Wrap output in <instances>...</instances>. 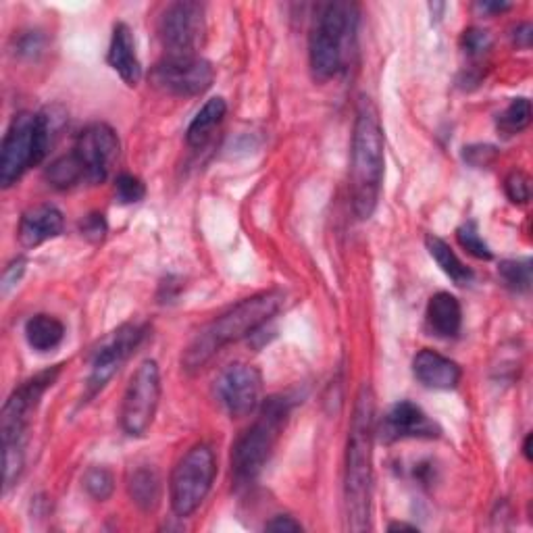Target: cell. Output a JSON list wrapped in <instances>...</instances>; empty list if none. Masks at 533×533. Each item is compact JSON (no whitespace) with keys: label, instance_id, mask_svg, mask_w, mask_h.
<instances>
[{"label":"cell","instance_id":"obj_12","mask_svg":"<svg viewBox=\"0 0 533 533\" xmlns=\"http://www.w3.org/2000/svg\"><path fill=\"white\" fill-rule=\"evenodd\" d=\"M205 5L194 0H180L169 5L159 19V38L167 55H196L207 34Z\"/></svg>","mask_w":533,"mask_h":533},{"label":"cell","instance_id":"obj_11","mask_svg":"<svg viewBox=\"0 0 533 533\" xmlns=\"http://www.w3.org/2000/svg\"><path fill=\"white\" fill-rule=\"evenodd\" d=\"M215 80L213 65L198 55H167L150 71V82L169 96L205 94Z\"/></svg>","mask_w":533,"mask_h":533},{"label":"cell","instance_id":"obj_19","mask_svg":"<svg viewBox=\"0 0 533 533\" xmlns=\"http://www.w3.org/2000/svg\"><path fill=\"white\" fill-rule=\"evenodd\" d=\"M427 327L438 338H454L459 336L463 325V309L461 302L450 292H438L427 302Z\"/></svg>","mask_w":533,"mask_h":533},{"label":"cell","instance_id":"obj_1","mask_svg":"<svg viewBox=\"0 0 533 533\" xmlns=\"http://www.w3.org/2000/svg\"><path fill=\"white\" fill-rule=\"evenodd\" d=\"M344 500L348 529H371L373 500V438H375V402L369 386H363L348 431Z\"/></svg>","mask_w":533,"mask_h":533},{"label":"cell","instance_id":"obj_7","mask_svg":"<svg viewBox=\"0 0 533 533\" xmlns=\"http://www.w3.org/2000/svg\"><path fill=\"white\" fill-rule=\"evenodd\" d=\"M217 475L215 452L209 444L192 446L175 465L169 481L171 509L177 517H190L209 496Z\"/></svg>","mask_w":533,"mask_h":533},{"label":"cell","instance_id":"obj_37","mask_svg":"<svg viewBox=\"0 0 533 533\" xmlns=\"http://www.w3.org/2000/svg\"><path fill=\"white\" fill-rule=\"evenodd\" d=\"M531 25L529 23H521L519 25V28L515 30V42L519 44V46H523V48H529V44H531Z\"/></svg>","mask_w":533,"mask_h":533},{"label":"cell","instance_id":"obj_30","mask_svg":"<svg viewBox=\"0 0 533 533\" xmlns=\"http://www.w3.org/2000/svg\"><path fill=\"white\" fill-rule=\"evenodd\" d=\"M504 190H506V196H509L513 205H527L529 198H531L529 177L523 171H513L509 177H506Z\"/></svg>","mask_w":533,"mask_h":533},{"label":"cell","instance_id":"obj_23","mask_svg":"<svg viewBox=\"0 0 533 533\" xmlns=\"http://www.w3.org/2000/svg\"><path fill=\"white\" fill-rule=\"evenodd\" d=\"M425 246L429 250L431 259L438 263V267L452 279L456 286H469L473 282V271L454 255V250L438 236H427Z\"/></svg>","mask_w":533,"mask_h":533},{"label":"cell","instance_id":"obj_26","mask_svg":"<svg viewBox=\"0 0 533 533\" xmlns=\"http://www.w3.org/2000/svg\"><path fill=\"white\" fill-rule=\"evenodd\" d=\"M498 273L506 288L513 292H527L531 288V261L517 259V261H502Z\"/></svg>","mask_w":533,"mask_h":533},{"label":"cell","instance_id":"obj_31","mask_svg":"<svg viewBox=\"0 0 533 533\" xmlns=\"http://www.w3.org/2000/svg\"><path fill=\"white\" fill-rule=\"evenodd\" d=\"M461 46L467 55L471 57H484L488 50L492 48V38L488 32L479 30V28H471L463 34L461 38Z\"/></svg>","mask_w":533,"mask_h":533},{"label":"cell","instance_id":"obj_36","mask_svg":"<svg viewBox=\"0 0 533 533\" xmlns=\"http://www.w3.org/2000/svg\"><path fill=\"white\" fill-rule=\"evenodd\" d=\"M265 529H269V531H302V525L294 517L279 515V517H273L265 525Z\"/></svg>","mask_w":533,"mask_h":533},{"label":"cell","instance_id":"obj_10","mask_svg":"<svg viewBox=\"0 0 533 533\" xmlns=\"http://www.w3.org/2000/svg\"><path fill=\"white\" fill-rule=\"evenodd\" d=\"M61 373V365L46 369L21 384L5 402L0 413V438L3 448H25V431H28L30 417L40 404V398L48 388H53Z\"/></svg>","mask_w":533,"mask_h":533},{"label":"cell","instance_id":"obj_4","mask_svg":"<svg viewBox=\"0 0 533 533\" xmlns=\"http://www.w3.org/2000/svg\"><path fill=\"white\" fill-rule=\"evenodd\" d=\"M63 117L53 109L42 113H19L13 117L0 148V186L11 188L23 173L40 165L53 146Z\"/></svg>","mask_w":533,"mask_h":533},{"label":"cell","instance_id":"obj_39","mask_svg":"<svg viewBox=\"0 0 533 533\" xmlns=\"http://www.w3.org/2000/svg\"><path fill=\"white\" fill-rule=\"evenodd\" d=\"M390 531H417V525H409V523H392L390 527H388Z\"/></svg>","mask_w":533,"mask_h":533},{"label":"cell","instance_id":"obj_16","mask_svg":"<svg viewBox=\"0 0 533 533\" xmlns=\"http://www.w3.org/2000/svg\"><path fill=\"white\" fill-rule=\"evenodd\" d=\"M413 373L417 382L429 390H454L463 377L459 363L429 348H423L415 357Z\"/></svg>","mask_w":533,"mask_h":533},{"label":"cell","instance_id":"obj_9","mask_svg":"<svg viewBox=\"0 0 533 533\" xmlns=\"http://www.w3.org/2000/svg\"><path fill=\"white\" fill-rule=\"evenodd\" d=\"M148 336V325L144 323H123L111 332L92 354V369L86 382V400L103 392L119 369L130 361L132 354L140 348Z\"/></svg>","mask_w":533,"mask_h":533},{"label":"cell","instance_id":"obj_22","mask_svg":"<svg viewBox=\"0 0 533 533\" xmlns=\"http://www.w3.org/2000/svg\"><path fill=\"white\" fill-rule=\"evenodd\" d=\"M25 340L36 352H50L65 340V325L53 315H34L25 323Z\"/></svg>","mask_w":533,"mask_h":533},{"label":"cell","instance_id":"obj_33","mask_svg":"<svg viewBox=\"0 0 533 533\" xmlns=\"http://www.w3.org/2000/svg\"><path fill=\"white\" fill-rule=\"evenodd\" d=\"M80 230L82 236L88 238L90 242H103V238L107 236V221L100 213H92L84 217V221L80 223Z\"/></svg>","mask_w":533,"mask_h":533},{"label":"cell","instance_id":"obj_13","mask_svg":"<svg viewBox=\"0 0 533 533\" xmlns=\"http://www.w3.org/2000/svg\"><path fill=\"white\" fill-rule=\"evenodd\" d=\"M119 138L107 123H94L78 136L73 146V157L78 159L86 184H103L113 163L119 159Z\"/></svg>","mask_w":533,"mask_h":533},{"label":"cell","instance_id":"obj_2","mask_svg":"<svg viewBox=\"0 0 533 533\" xmlns=\"http://www.w3.org/2000/svg\"><path fill=\"white\" fill-rule=\"evenodd\" d=\"M386 140L373 100L363 96L357 107V121L352 134V163H350V188L352 207L359 219H369L375 209L384 184Z\"/></svg>","mask_w":533,"mask_h":533},{"label":"cell","instance_id":"obj_3","mask_svg":"<svg viewBox=\"0 0 533 533\" xmlns=\"http://www.w3.org/2000/svg\"><path fill=\"white\" fill-rule=\"evenodd\" d=\"M282 304L284 294L279 290H267L244 298L236 307L215 317L202 332H198V336L184 352V367L188 371H198L200 367H205L223 346L240 342L259 332L282 309Z\"/></svg>","mask_w":533,"mask_h":533},{"label":"cell","instance_id":"obj_15","mask_svg":"<svg viewBox=\"0 0 533 533\" xmlns=\"http://www.w3.org/2000/svg\"><path fill=\"white\" fill-rule=\"evenodd\" d=\"M386 444L398 440H434L440 438V427L411 400H400L384 415L382 425L375 429Z\"/></svg>","mask_w":533,"mask_h":533},{"label":"cell","instance_id":"obj_17","mask_svg":"<svg viewBox=\"0 0 533 533\" xmlns=\"http://www.w3.org/2000/svg\"><path fill=\"white\" fill-rule=\"evenodd\" d=\"M63 227H65V217L55 205H38L23 213L19 221L17 238L21 246L36 248L48 240L61 236Z\"/></svg>","mask_w":533,"mask_h":533},{"label":"cell","instance_id":"obj_40","mask_svg":"<svg viewBox=\"0 0 533 533\" xmlns=\"http://www.w3.org/2000/svg\"><path fill=\"white\" fill-rule=\"evenodd\" d=\"M523 452H525V456H527V461H531V434H529V436H527V440H525Z\"/></svg>","mask_w":533,"mask_h":533},{"label":"cell","instance_id":"obj_34","mask_svg":"<svg viewBox=\"0 0 533 533\" xmlns=\"http://www.w3.org/2000/svg\"><path fill=\"white\" fill-rule=\"evenodd\" d=\"M42 50V38L40 34L36 32H30V34H23L19 36V42H17V53L23 55V57H34L38 55Z\"/></svg>","mask_w":533,"mask_h":533},{"label":"cell","instance_id":"obj_5","mask_svg":"<svg viewBox=\"0 0 533 533\" xmlns=\"http://www.w3.org/2000/svg\"><path fill=\"white\" fill-rule=\"evenodd\" d=\"M359 9L352 3H327L317 9L309 38L311 71L317 82L336 78L344 69L357 38Z\"/></svg>","mask_w":533,"mask_h":533},{"label":"cell","instance_id":"obj_24","mask_svg":"<svg viewBox=\"0 0 533 533\" xmlns=\"http://www.w3.org/2000/svg\"><path fill=\"white\" fill-rule=\"evenodd\" d=\"M46 180L50 182V186L57 188V190H69V188L84 184L86 177H84V171H82L78 159L73 157V152H69V155L59 157L53 165L48 167Z\"/></svg>","mask_w":533,"mask_h":533},{"label":"cell","instance_id":"obj_25","mask_svg":"<svg viewBox=\"0 0 533 533\" xmlns=\"http://www.w3.org/2000/svg\"><path fill=\"white\" fill-rule=\"evenodd\" d=\"M531 123V103L527 98H515L513 103L498 115V130L504 136L521 134Z\"/></svg>","mask_w":533,"mask_h":533},{"label":"cell","instance_id":"obj_14","mask_svg":"<svg viewBox=\"0 0 533 533\" xmlns=\"http://www.w3.org/2000/svg\"><path fill=\"white\" fill-rule=\"evenodd\" d=\"M217 398L232 417H246L257 411L263 392V375L248 363H234L221 371L215 382Z\"/></svg>","mask_w":533,"mask_h":533},{"label":"cell","instance_id":"obj_27","mask_svg":"<svg viewBox=\"0 0 533 533\" xmlns=\"http://www.w3.org/2000/svg\"><path fill=\"white\" fill-rule=\"evenodd\" d=\"M456 240H459V244L469 252L471 257H475L479 261H490L494 257L490 246H488V242L484 238H481L475 221L463 223L459 227V230H456Z\"/></svg>","mask_w":533,"mask_h":533},{"label":"cell","instance_id":"obj_28","mask_svg":"<svg viewBox=\"0 0 533 533\" xmlns=\"http://www.w3.org/2000/svg\"><path fill=\"white\" fill-rule=\"evenodd\" d=\"M84 488L98 502L109 500L113 496V492H115L113 473L103 469V467L88 469V473L84 475Z\"/></svg>","mask_w":533,"mask_h":533},{"label":"cell","instance_id":"obj_8","mask_svg":"<svg viewBox=\"0 0 533 533\" xmlns=\"http://www.w3.org/2000/svg\"><path fill=\"white\" fill-rule=\"evenodd\" d=\"M161 402V371L157 361H144L130 379L121 404V429L130 438H142L155 421Z\"/></svg>","mask_w":533,"mask_h":533},{"label":"cell","instance_id":"obj_6","mask_svg":"<svg viewBox=\"0 0 533 533\" xmlns=\"http://www.w3.org/2000/svg\"><path fill=\"white\" fill-rule=\"evenodd\" d=\"M290 411L292 400L288 396L265 400L257 421L236 440L232 450V473L238 486L252 484L263 473L279 436H282Z\"/></svg>","mask_w":533,"mask_h":533},{"label":"cell","instance_id":"obj_35","mask_svg":"<svg viewBox=\"0 0 533 533\" xmlns=\"http://www.w3.org/2000/svg\"><path fill=\"white\" fill-rule=\"evenodd\" d=\"M23 271H25V261H23V259L13 261V263L5 269V273H3V294H9L11 288L17 286V282L21 279Z\"/></svg>","mask_w":533,"mask_h":533},{"label":"cell","instance_id":"obj_38","mask_svg":"<svg viewBox=\"0 0 533 533\" xmlns=\"http://www.w3.org/2000/svg\"><path fill=\"white\" fill-rule=\"evenodd\" d=\"M479 9H481V11H486V13H492V15H496V13H504V11H509V9H511V5H509V3H481V5H479Z\"/></svg>","mask_w":533,"mask_h":533},{"label":"cell","instance_id":"obj_18","mask_svg":"<svg viewBox=\"0 0 533 533\" xmlns=\"http://www.w3.org/2000/svg\"><path fill=\"white\" fill-rule=\"evenodd\" d=\"M109 65L119 73V78L128 86H138L142 80V63L136 53V40L130 25L117 23L109 46Z\"/></svg>","mask_w":533,"mask_h":533},{"label":"cell","instance_id":"obj_29","mask_svg":"<svg viewBox=\"0 0 533 533\" xmlns=\"http://www.w3.org/2000/svg\"><path fill=\"white\" fill-rule=\"evenodd\" d=\"M146 196V186L140 177L132 173H121L115 182V198L119 205H136Z\"/></svg>","mask_w":533,"mask_h":533},{"label":"cell","instance_id":"obj_20","mask_svg":"<svg viewBox=\"0 0 533 533\" xmlns=\"http://www.w3.org/2000/svg\"><path fill=\"white\" fill-rule=\"evenodd\" d=\"M225 113H227V105L221 96L207 100V103L202 105V109L196 113V117L192 119V123L188 125V132H186L188 146L190 148L207 146L215 130L221 125Z\"/></svg>","mask_w":533,"mask_h":533},{"label":"cell","instance_id":"obj_32","mask_svg":"<svg viewBox=\"0 0 533 533\" xmlns=\"http://www.w3.org/2000/svg\"><path fill=\"white\" fill-rule=\"evenodd\" d=\"M496 148L494 146H488V144H475V146H467L463 157L469 165L473 167H488L494 159H496Z\"/></svg>","mask_w":533,"mask_h":533},{"label":"cell","instance_id":"obj_21","mask_svg":"<svg viewBox=\"0 0 533 533\" xmlns=\"http://www.w3.org/2000/svg\"><path fill=\"white\" fill-rule=\"evenodd\" d=\"M128 492L144 513H152L161 502V477L152 467H136L128 477Z\"/></svg>","mask_w":533,"mask_h":533}]
</instances>
